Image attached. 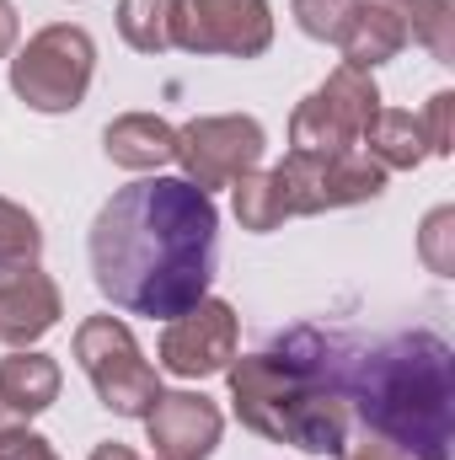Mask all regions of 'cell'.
<instances>
[{"instance_id": "cell-23", "label": "cell", "mask_w": 455, "mask_h": 460, "mask_svg": "<svg viewBox=\"0 0 455 460\" xmlns=\"http://www.w3.org/2000/svg\"><path fill=\"white\" fill-rule=\"evenodd\" d=\"M451 118H455V97L451 92H440V97H429V113L418 118L424 123V139H429V155H451Z\"/></svg>"}, {"instance_id": "cell-4", "label": "cell", "mask_w": 455, "mask_h": 460, "mask_svg": "<svg viewBox=\"0 0 455 460\" xmlns=\"http://www.w3.org/2000/svg\"><path fill=\"white\" fill-rule=\"evenodd\" d=\"M92 70H97V43L86 38V27L54 22L32 32L27 49L11 59V92L32 113H76L86 102Z\"/></svg>"}, {"instance_id": "cell-7", "label": "cell", "mask_w": 455, "mask_h": 460, "mask_svg": "<svg viewBox=\"0 0 455 460\" xmlns=\"http://www.w3.org/2000/svg\"><path fill=\"white\" fill-rule=\"evenodd\" d=\"M268 139L263 123L246 113H220V118H193L188 128H177V166L199 193H215L241 182L246 172H257Z\"/></svg>"}, {"instance_id": "cell-25", "label": "cell", "mask_w": 455, "mask_h": 460, "mask_svg": "<svg viewBox=\"0 0 455 460\" xmlns=\"http://www.w3.org/2000/svg\"><path fill=\"white\" fill-rule=\"evenodd\" d=\"M0 460H59V456H54V445L43 434L16 429V434H0Z\"/></svg>"}, {"instance_id": "cell-21", "label": "cell", "mask_w": 455, "mask_h": 460, "mask_svg": "<svg viewBox=\"0 0 455 460\" xmlns=\"http://www.w3.org/2000/svg\"><path fill=\"white\" fill-rule=\"evenodd\" d=\"M353 5H359V0H290L300 32L317 38V43H338L343 27H348V16H353Z\"/></svg>"}, {"instance_id": "cell-11", "label": "cell", "mask_w": 455, "mask_h": 460, "mask_svg": "<svg viewBox=\"0 0 455 460\" xmlns=\"http://www.w3.org/2000/svg\"><path fill=\"white\" fill-rule=\"evenodd\" d=\"M145 429H150L156 460H210L220 445L226 418L199 391H161L156 407L145 412Z\"/></svg>"}, {"instance_id": "cell-22", "label": "cell", "mask_w": 455, "mask_h": 460, "mask_svg": "<svg viewBox=\"0 0 455 460\" xmlns=\"http://www.w3.org/2000/svg\"><path fill=\"white\" fill-rule=\"evenodd\" d=\"M418 257H424V268L440 273V279L455 273V209H434V215L424 220V230H418Z\"/></svg>"}, {"instance_id": "cell-10", "label": "cell", "mask_w": 455, "mask_h": 460, "mask_svg": "<svg viewBox=\"0 0 455 460\" xmlns=\"http://www.w3.org/2000/svg\"><path fill=\"white\" fill-rule=\"evenodd\" d=\"M236 338H241L236 311L226 300L204 295L199 305H188L183 316L166 322V332H161V369L183 375V380H210V375H220L236 358Z\"/></svg>"}, {"instance_id": "cell-27", "label": "cell", "mask_w": 455, "mask_h": 460, "mask_svg": "<svg viewBox=\"0 0 455 460\" xmlns=\"http://www.w3.org/2000/svg\"><path fill=\"white\" fill-rule=\"evenodd\" d=\"M92 460H139V456H134L129 445H118V439H108V445H97V450H92Z\"/></svg>"}, {"instance_id": "cell-16", "label": "cell", "mask_w": 455, "mask_h": 460, "mask_svg": "<svg viewBox=\"0 0 455 460\" xmlns=\"http://www.w3.org/2000/svg\"><path fill=\"white\" fill-rule=\"evenodd\" d=\"M59 396V364L49 353H27L16 348L11 358H0V402L16 407L22 418H38L49 412Z\"/></svg>"}, {"instance_id": "cell-9", "label": "cell", "mask_w": 455, "mask_h": 460, "mask_svg": "<svg viewBox=\"0 0 455 460\" xmlns=\"http://www.w3.org/2000/svg\"><path fill=\"white\" fill-rule=\"evenodd\" d=\"M273 172L284 182L290 215H322V209L364 204L386 193V172L364 150H348V155H295L290 150Z\"/></svg>"}, {"instance_id": "cell-19", "label": "cell", "mask_w": 455, "mask_h": 460, "mask_svg": "<svg viewBox=\"0 0 455 460\" xmlns=\"http://www.w3.org/2000/svg\"><path fill=\"white\" fill-rule=\"evenodd\" d=\"M118 32L139 54L172 49V0H118Z\"/></svg>"}, {"instance_id": "cell-20", "label": "cell", "mask_w": 455, "mask_h": 460, "mask_svg": "<svg viewBox=\"0 0 455 460\" xmlns=\"http://www.w3.org/2000/svg\"><path fill=\"white\" fill-rule=\"evenodd\" d=\"M38 252H43V230H38V220H32L22 204L0 199V273L32 268Z\"/></svg>"}, {"instance_id": "cell-6", "label": "cell", "mask_w": 455, "mask_h": 460, "mask_svg": "<svg viewBox=\"0 0 455 460\" xmlns=\"http://www.w3.org/2000/svg\"><path fill=\"white\" fill-rule=\"evenodd\" d=\"M380 113V92L370 70L338 65L290 118V150L295 155H348L359 150L364 123Z\"/></svg>"}, {"instance_id": "cell-5", "label": "cell", "mask_w": 455, "mask_h": 460, "mask_svg": "<svg viewBox=\"0 0 455 460\" xmlns=\"http://www.w3.org/2000/svg\"><path fill=\"white\" fill-rule=\"evenodd\" d=\"M76 358L97 391V402L118 418H145L161 396V375L139 353L134 332L118 316H86L76 327Z\"/></svg>"}, {"instance_id": "cell-2", "label": "cell", "mask_w": 455, "mask_h": 460, "mask_svg": "<svg viewBox=\"0 0 455 460\" xmlns=\"http://www.w3.org/2000/svg\"><path fill=\"white\" fill-rule=\"evenodd\" d=\"M327 364L359 423L418 460H451L455 445V375L451 343L434 332H402L391 343L353 348L327 338Z\"/></svg>"}, {"instance_id": "cell-14", "label": "cell", "mask_w": 455, "mask_h": 460, "mask_svg": "<svg viewBox=\"0 0 455 460\" xmlns=\"http://www.w3.org/2000/svg\"><path fill=\"white\" fill-rule=\"evenodd\" d=\"M338 49H343V65H353V70H375V65H386V59H397V54L407 49V27L397 22L391 5H380V0H359L353 16H348V27H343Z\"/></svg>"}, {"instance_id": "cell-12", "label": "cell", "mask_w": 455, "mask_h": 460, "mask_svg": "<svg viewBox=\"0 0 455 460\" xmlns=\"http://www.w3.org/2000/svg\"><path fill=\"white\" fill-rule=\"evenodd\" d=\"M59 316H65L59 284H54L49 273H38V262L0 279V343L5 348L38 343Z\"/></svg>"}, {"instance_id": "cell-8", "label": "cell", "mask_w": 455, "mask_h": 460, "mask_svg": "<svg viewBox=\"0 0 455 460\" xmlns=\"http://www.w3.org/2000/svg\"><path fill=\"white\" fill-rule=\"evenodd\" d=\"M273 43L268 0H172V49L257 59Z\"/></svg>"}, {"instance_id": "cell-13", "label": "cell", "mask_w": 455, "mask_h": 460, "mask_svg": "<svg viewBox=\"0 0 455 460\" xmlns=\"http://www.w3.org/2000/svg\"><path fill=\"white\" fill-rule=\"evenodd\" d=\"M103 145H108V161L123 166V172H156V166L177 161V128L156 113L113 118L108 134H103Z\"/></svg>"}, {"instance_id": "cell-3", "label": "cell", "mask_w": 455, "mask_h": 460, "mask_svg": "<svg viewBox=\"0 0 455 460\" xmlns=\"http://www.w3.org/2000/svg\"><path fill=\"white\" fill-rule=\"evenodd\" d=\"M226 375L236 418L252 434L306 456H338L348 445V402L327 364V332L295 327L268 353L230 358Z\"/></svg>"}, {"instance_id": "cell-15", "label": "cell", "mask_w": 455, "mask_h": 460, "mask_svg": "<svg viewBox=\"0 0 455 460\" xmlns=\"http://www.w3.org/2000/svg\"><path fill=\"white\" fill-rule=\"evenodd\" d=\"M359 145H364V155H370L380 172H413V166L429 155L424 123L407 113V108H380V113L364 123Z\"/></svg>"}, {"instance_id": "cell-17", "label": "cell", "mask_w": 455, "mask_h": 460, "mask_svg": "<svg viewBox=\"0 0 455 460\" xmlns=\"http://www.w3.org/2000/svg\"><path fill=\"white\" fill-rule=\"evenodd\" d=\"M397 11V22L407 27V43H424L440 65H455V11L451 0H380Z\"/></svg>"}, {"instance_id": "cell-24", "label": "cell", "mask_w": 455, "mask_h": 460, "mask_svg": "<svg viewBox=\"0 0 455 460\" xmlns=\"http://www.w3.org/2000/svg\"><path fill=\"white\" fill-rule=\"evenodd\" d=\"M338 460H418V456H407V450H397L391 439H380V434H359V439H348L338 450Z\"/></svg>"}, {"instance_id": "cell-1", "label": "cell", "mask_w": 455, "mask_h": 460, "mask_svg": "<svg viewBox=\"0 0 455 460\" xmlns=\"http://www.w3.org/2000/svg\"><path fill=\"white\" fill-rule=\"evenodd\" d=\"M220 215L188 177L118 188L92 220V279L129 316H183L210 295Z\"/></svg>"}, {"instance_id": "cell-18", "label": "cell", "mask_w": 455, "mask_h": 460, "mask_svg": "<svg viewBox=\"0 0 455 460\" xmlns=\"http://www.w3.org/2000/svg\"><path fill=\"white\" fill-rule=\"evenodd\" d=\"M230 188H236V220H241V230L268 235V230H279L290 220V199H284L279 172H246Z\"/></svg>"}, {"instance_id": "cell-28", "label": "cell", "mask_w": 455, "mask_h": 460, "mask_svg": "<svg viewBox=\"0 0 455 460\" xmlns=\"http://www.w3.org/2000/svg\"><path fill=\"white\" fill-rule=\"evenodd\" d=\"M16 429H27V418H22L16 407H5V402H0V434H16Z\"/></svg>"}, {"instance_id": "cell-26", "label": "cell", "mask_w": 455, "mask_h": 460, "mask_svg": "<svg viewBox=\"0 0 455 460\" xmlns=\"http://www.w3.org/2000/svg\"><path fill=\"white\" fill-rule=\"evenodd\" d=\"M16 27H22V22H16V5H11V0H0V59L16 49Z\"/></svg>"}]
</instances>
